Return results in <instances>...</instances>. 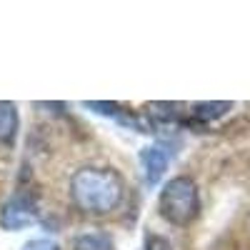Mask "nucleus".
I'll return each mask as SVG.
<instances>
[{
	"label": "nucleus",
	"instance_id": "1",
	"mask_svg": "<svg viewBox=\"0 0 250 250\" xmlns=\"http://www.w3.org/2000/svg\"><path fill=\"white\" fill-rule=\"evenodd\" d=\"M125 185L113 168H80L70 178L73 203L90 215H108L123 203Z\"/></svg>",
	"mask_w": 250,
	"mask_h": 250
},
{
	"label": "nucleus",
	"instance_id": "6",
	"mask_svg": "<svg viewBox=\"0 0 250 250\" xmlns=\"http://www.w3.org/2000/svg\"><path fill=\"white\" fill-rule=\"evenodd\" d=\"M73 250H115L113 240L103 233H85V235H78L73 243Z\"/></svg>",
	"mask_w": 250,
	"mask_h": 250
},
{
	"label": "nucleus",
	"instance_id": "4",
	"mask_svg": "<svg viewBox=\"0 0 250 250\" xmlns=\"http://www.w3.org/2000/svg\"><path fill=\"white\" fill-rule=\"evenodd\" d=\"M140 168H143V178L148 185H158L170 165V153L163 145H148L140 150Z\"/></svg>",
	"mask_w": 250,
	"mask_h": 250
},
{
	"label": "nucleus",
	"instance_id": "9",
	"mask_svg": "<svg viewBox=\"0 0 250 250\" xmlns=\"http://www.w3.org/2000/svg\"><path fill=\"white\" fill-rule=\"evenodd\" d=\"M20 250H60V245L53 238H30Z\"/></svg>",
	"mask_w": 250,
	"mask_h": 250
},
{
	"label": "nucleus",
	"instance_id": "10",
	"mask_svg": "<svg viewBox=\"0 0 250 250\" xmlns=\"http://www.w3.org/2000/svg\"><path fill=\"white\" fill-rule=\"evenodd\" d=\"M85 108H90V110H95V113H100V115H118V105L115 103H85Z\"/></svg>",
	"mask_w": 250,
	"mask_h": 250
},
{
	"label": "nucleus",
	"instance_id": "8",
	"mask_svg": "<svg viewBox=\"0 0 250 250\" xmlns=\"http://www.w3.org/2000/svg\"><path fill=\"white\" fill-rule=\"evenodd\" d=\"M143 250H173L170 240L165 238V235H158V233H148L145 235V245Z\"/></svg>",
	"mask_w": 250,
	"mask_h": 250
},
{
	"label": "nucleus",
	"instance_id": "7",
	"mask_svg": "<svg viewBox=\"0 0 250 250\" xmlns=\"http://www.w3.org/2000/svg\"><path fill=\"white\" fill-rule=\"evenodd\" d=\"M230 110V103H198L193 108V115L198 120H215Z\"/></svg>",
	"mask_w": 250,
	"mask_h": 250
},
{
	"label": "nucleus",
	"instance_id": "2",
	"mask_svg": "<svg viewBox=\"0 0 250 250\" xmlns=\"http://www.w3.org/2000/svg\"><path fill=\"white\" fill-rule=\"evenodd\" d=\"M158 210L170 225H178V228L190 225L200 213V193H198L195 180L188 175H178L168 180L160 190Z\"/></svg>",
	"mask_w": 250,
	"mask_h": 250
},
{
	"label": "nucleus",
	"instance_id": "5",
	"mask_svg": "<svg viewBox=\"0 0 250 250\" xmlns=\"http://www.w3.org/2000/svg\"><path fill=\"white\" fill-rule=\"evenodd\" d=\"M18 128H20L18 108L8 100H0V145L10 148L18 138Z\"/></svg>",
	"mask_w": 250,
	"mask_h": 250
},
{
	"label": "nucleus",
	"instance_id": "3",
	"mask_svg": "<svg viewBox=\"0 0 250 250\" xmlns=\"http://www.w3.org/2000/svg\"><path fill=\"white\" fill-rule=\"evenodd\" d=\"M38 220V205L33 198L28 195H15L10 198L3 210H0V225L5 230H20V228H28Z\"/></svg>",
	"mask_w": 250,
	"mask_h": 250
}]
</instances>
